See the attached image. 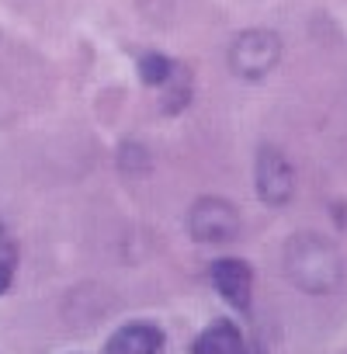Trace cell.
Masks as SVG:
<instances>
[{"mask_svg":"<svg viewBox=\"0 0 347 354\" xmlns=\"http://www.w3.org/2000/svg\"><path fill=\"white\" fill-rule=\"evenodd\" d=\"M281 271L299 292L312 299L333 295L344 285V257L337 243L319 233H295L281 250Z\"/></svg>","mask_w":347,"mask_h":354,"instance_id":"cell-1","label":"cell"},{"mask_svg":"<svg viewBox=\"0 0 347 354\" xmlns=\"http://www.w3.org/2000/svg\"><path fill=\"white\" fill-rule=\"evenodd\" d=\"M229 73L247 84H261L281 63V35L271 28H243L226 53Z\"/></svg>","mask_w":347,"mask_h":354,"instance_id":"cell-2","label":"cell"},{"mask_svg":"<svg viewBox=\"0 0 347 354\" xmlns=\"http://www.w3.org/2000/svg\"><path fill=\"white\" fill-rule=\"evenodd\" d=\"M185 226H188V236L198 247H223V243H233L240 236L243 216H240L236 202L219 198V195H205V198L191 202Z\"/></svg>","mask_w":347,"mask_h":354,"instance_id":"cell-3","label":"cell"},{"mask_svg":"<svg viewBox=\"0 0 347 354\" xmlns=\"http://www.w3.org/2000/svg\"><path fill=\"white\" fill-rule=\"evenodd\" d=\"M254 192L264 205L285 209L299 192V174L278 146H261L254 160Z\"/></svg>","mask_w":347,"mask_h":354,"instance_id":"cell-4","label":"cell"},{"mask_svg":"<svg viewBox=\"0 0 347 354\" xmlns=\"http://www.w3.org/2000/svg\"><path fill=\"white\" fill-rule=\"evenodd\" d=\"M209 281L216 288V295L233 306V309H250L254 306V288H257V274L254 264L247 257H216L209 268Z\"/></svg>","mask_w":347,"mask_h":354,"instance_id":"cell-5","label":"cell"},{"mask_svg":"<svg viewBox=\"0 0 347 354\" xmlns=\"http://www.w3.org/2000/svg\"><path fill=\"white\" fill-rule=\"evenodd\" d=\"M163 347H167L163 326L153 319H135V323L118 326L108 337L104 354H163Z\"/></svg>","mask_w":347,"mask_h":354,"instance_id":"cell-6","label":"cell"},{"mask_svg":"<svg viewBox=\"0 0 347 354\" xmlns=\"http://www.w3.org/2000/svg\"><path fill=\"white\" fill-rule=\"evenodd\" d=\"M243 351L247 337L233 319H216L191 340V354H243Z\"/></svg>","mask_w":347,"mask_h":354,"instance_id":"cell-7","label":"cell"},{"mask_svg":"<svg viewBox=\"0 0 347 354\" xmlns=\"http://www.w3.org/2000/svg\"><path fill=\"white\" fill-rule=\"evenodd\" d=\"M195 97V77L188 66H174V73L167 77V84L160 87V111L163 115H181Z\"/></svg>","mask_w":347,"mask_h":354,"instance_id":"cell-8","label":"cell"},{"mask_svg":"<svg viewBox=\"0 0 347 354\" xmlns=\"http://www.w3.org/2000/svg\"><path fill=\"white\" fill-rule=\"evenodd\" d=\"M174 66H178V63H174L170 56H163V53H142L135 70H139V80L146 87H163L167 77L174 73Z\"/></svg>","mask_w":347,"mask_h":354,"instance_id":"cell-9","label":"cell"},{"mask_svg":"<svg viewBox=\"0 0 347 354\" xmlns=\"http://www.w3.org/2000/svg\"><path fill=\"white\" fill-rule=\"evenodd\" d=\"M118 167L129 170V174H146L149 170V149L139 146V142H125L118 149Z\"/></svg>","mask_w":347,"mask_h":354,"instance_id":"cell-10","label":"cell"},{"mask_svg":"<svg viewBox=\"0 0 347 354\" xmlns=\"http://www.w3.org/2000/svg\"><path fill=\"white\" fill-rule=\"evenodd\" d=\"M15 274H18V243H4L0 247V295H8L11 285H15Z\"/></svg>","mask_w":347,"mask_h":354,"instance_id":"cell-11","label":"cell"},{"mask_svg":"<svg viewBox=\"0 0 347 354\" xmlns=\"http://www.w3.org/2000/svg\"><path fill=\"white\" fill-rule=\"evenodd\" d=\"M4 243H11V233H8V226H4V219H0V247Z\"/></svg>","mask_w":347,"mask_h":354,"instance_id":"cell-12","label":"cell"},{"mask_svg":"<svg viewBox=\"0 0 347 354\" xmlns=\"http://www.w3.org/2000/svg\"><path fill=\"white\" fill-rule=\"evenodd\" d=\"M243 354H261V347H250V344H247V351H243Z\"/></svg>","mask_w":347,"mask_h":354,"instance_id":"cell-13","label":"cell"}]
</instances>
